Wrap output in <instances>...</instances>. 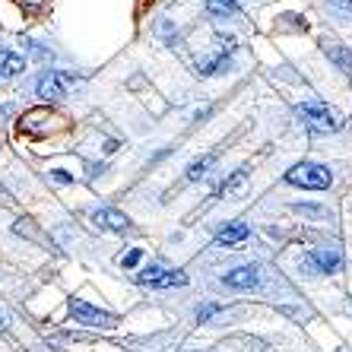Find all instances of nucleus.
I'll return each instance as SVG.
<instances>
[{"label": "nucleus", "mask_w": 352, "mask_h": 352, "mask_svg": "<svg viewBox=\"0 0 352 352\" xmlns=\"http://www.w3.org/2000/svg\"><path fill=\"white\" fill-rule=\"evenodd\" d=\"M213 162H216V156L197 159V162L188 168V178H190V181H200V178H206V172H210V165H213Z\"/></svg>", "instance_id": "obj_11"}, {"label": "nucleus", "mask_w": 352, "mask_h": 352, "mask_svg": "<svg viewBox=\"0 0 352 352\" xmlns=\"http://www.w3.org/2000/svg\"><path fill=\"white\" fill-rule=\"evenodd\" d=\"M295 210H298V213H308V216H320V206H305V204H298Z\"/></svg>", "instance_id": "obj_14"}, {"label": "nucleus", "mask_w": 352, "mask_h": 352, "mask_svg": "<svg viewBox=\"0 0 352 352\" xmlns=\"http://www.w3.org/2000/svg\"><path fill=\"white\" fill-rule=\"evenodd\" d=\"M333 3H336L340 10H349V13H352V0H333Z\"/></svg>", "instance_id": "obj_16"}, {"label": "nucleus", "mask_w": 352, "mask_h": 352, "mask_svg": "<svg viewBox=\"0 0 352 352\" xmlns=\"http://www.w3.org/2000/svg\"><path fill=\"white\" fill-rule=\"evenodd\" d=\"M51 175H54V178H58L60 184H67V181H70V178H67V172H51Z\"/></svg>", "instance_id": "obj_17"}, {"label": "nucleus", "mask_w": 352, "mask_h": 352, "mask_svg": "<svg viewBox=\"0 0 352 352\" xmlns=\"http://www.w3.org/2000/svg\"><path fill=\"white\" fill-rule=\"evenodd\" d=\"M210 314H216V305H206V308H200V311H197V318H200V320H206V318H210Z\"/></svg>", "instance_id": "obj_15"}, {"label": "nucleus", "mask_w": 352, "mask_h": 352, "mask_svg": "<svg viewBox=\"0 0 352 352\" xmlns=\"http://www.w3.org/2000/svg\"><path fill=\"white\" fill-rule=\"evenodd\" d=\"M295 111H298V118H302L305 127H308L311 133H333V131H340V115H336L330 105H324V102H302Z\"/></svg>", "instance_id": "obj_1"}, {"label": "nucleus", "mask_w": 352, "mask_h": 352, "mask_svg": "<svg viewBox=\"0 0 352 352\" xmlns=\"http://www.w3.org/2000/svg\"><path fill=\"white\" fill-rule=\"evenodd\" d=\"M140 286H153V289H172V286H188V273L184 270H165V267H146L133 276Z\"/></svg>", "instance_id": "obj_3"}, {"label": "nucleus", "mask_w": 352, "mask_h": 352, "mask_svg": "<svg viewBox=\"0 0 352 352\" xmlns=\"http://www.w3.org/2000/svg\"><path fill=\"white\" fill-rule=\"evenodd\" d=\"M25 70V58H19L16 51L0 48V76H16Z\"/></svg>", "instance_id": "obj_9"}, {"label": "nucleus", "mask_w": 352, "mask_h": 352, "mask_svg": "<svg viewBox=\"0 0 352 352\" xmlns=\"http://www.w3.org/2000/svg\"><path fill=\"white\" fill-rule=\"evenodd\" d=\"M74 86V76L67 74H45L38 80V98H64V92Z\"/></svg>", "instance_id": "obj_5"}, {"label": "nucleus", "mask_w": 352, "mask_h": 352, "mask_svg": "<svg viewBox=\"0 0 352 352\" xmlns=\"http://www.w3.org/2000/svg\"><path fill=\"white\" fill-rule=\"evenodd\" d=\"M222 283L229 289H254L261 283V276H257V267H235V270L222 276Z\"/></svg>", "instance_id": "obj_8"}, {"label": "nucleus", "mask_w": 352, "mask_h": 352, "mask_svg": "<svg viewBox=\"0 0 352 352\" xmlns=\"http://www.w3.org/2000/svg\"><path fill=\"white\" fill-rule=\"evenodd\" d=\"M340 263H343V257H340L336 248H318V251H311V257H308V267H314L318 273H336Z\"/></svg>", "instance_id": "obj_7"}, {"label": "nucleus", "mask_w": 352, "mask_h": 352, "mask_svg": "<svg viewBox=\"0 0 352 352\" xmlns=\"http://www.w3.org/2000/svg\"><path fill=\"white\" fill-rule=\"evenodd\" d=\"M92 222H96L98 229H105V232H127L131 229V219H127L121 210H111V206L96 210V213H92Z\"/></svg>", "instance_id": "obj_6"}, {"label": "nucleus", "mask_w": 352, "mask_h": 352, "mask_svg": "<svg viewBox=\"0 0 352 352\" xmlns=\"http://www.w3.org/2000/svg\"><path fill=\"white\" fill-rule=\"evenodd\" d=\"M286 181L295 184V188H305V190H327L333 175H330L327 165H318V162H302V165H292L286 172Z\"/></svg>", "instance_id": "obj_2"}, {"label": "nucleus", "mask_w": 352, "mask_h": 352, "mask_svg": "<svg viewBox=\"0 0 352 352\" xmlns=\"http://www.w3.org/2000/svg\"><path fill=\"white\" fill-rule=\"evenodd\" d=\"M206 7H210V13H216V16H229V13L238 10V0H206Z\"/></svg>", "instance_id": "obj_12"}, {"label": "nucleus", "mask_w": 352, "mask_h": 352, "mask_svg": "<svg viewBox=\"0 0 352 352\" xmlns=\"http://www.w3.org/2000/svg\"><path fill=\"white\" fill-rule=\"evenodd\" d=\"M140 254H143V251H131V254H127V257H124V267H137V261H140Z\"/></svg>", "instance_id": "obj_13"}, {"label": "nucleus", "mask_w": 352, "mask_h": 352, "mask_svg": "<svg viewBox=\"0 0 352 352\" xmlns=\"http://www.w3.org/2000/svg\"><path fill=\"white\" fill-rule=\"evenodd\" d=\"M248 232L251 229H248L245 222H232L229 229H222L219 235H216V241H219V245H238V241H245L248 238Z\"/></svg>", "instance_id": "obj_10"}, {"label": "nucleus", "mask_w": 352, "mask_h": 352, "mask_svg": "<svg viewBox=\"0 0 352 352\" xmlns=\"http://www.w3.org/2000/svg\"><path fill=\"white\" fill-rule=\"evenodd\" d=\"M70 314H74V318L80 320L82 327H102V330H111V327L118 324L115 314L102 311V308H96V305H89V302H82V298H74V302H70Z\"/></svg>", "instance_id": "obj_4"}]
</instances>
